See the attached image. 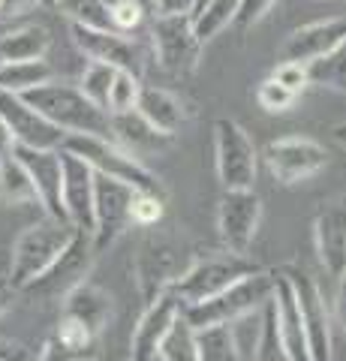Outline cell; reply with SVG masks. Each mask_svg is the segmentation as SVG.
Masks as SVG:
<instances>
[{
    "label": "cell",
    "mask_w": 346,
    "mask_h": 361,
    "mask_svg": "<svg viewBox=\"0 0 346 361\" xmlns=\"http://www.w3.org/2000/svg\"><path fill=\"white\" fill-rule=\"evenodd\" d=\"M21 99L63 133L109 135V111L97 109L79 90V85H63L51 78V82L37 85L27 94H21Z\"/></svg>",
    "instance_id": "obj_1"
},
{
    "label": "cell",
    "mask_w": 346,
    "mask_h": 361,
    "mask_svg": "<svg viewBox=\"0 0 346 361\" xmlns=\"http://www.w3.org/2000/svg\"><path fill=\"white\" fill-rule=\"evenodd\" d=\"M61 148L75 154V157H82L97 175H109L115 180H124V184L139 190V193H160L163 196V187H160V180L154 178L151 169L142 160H136L132 154H127L121 145H115L109 135L66 133Z\"/></svg>",
    "instance_id": "obj_2"
},
{
    "label": "cell",
    "mask_w": 346,
    "mask_h": 361,
    "mask_svg": "<svg viewBox=\"0 0 346 361\" xmlns=\"http://www.w3.org/2000/svg\"><path fill=\"white\" fill-rule=\"evenodd\" d=\"M73 235H75V226L61 217H46L27 226L18 235L13 256H9V283L21 292L33 277H39L61 256L63 247L73 241Z\"/></svg>",
    "instance_id": "obj_3"
},
{
    "label": "cell",
    "mask_w": 346,
    "mask_h": 361,
    "mask_svg": "<svg viewBox=\"0 0 346 361\" xmlns=\"http://www.w3.org/2000/svg\"><path fill=\"white\" fill-rule=\"evenodd\" d=\"M274 295V274L268 271H253V274L235 280L232 286H226L217 295H211L208 301L187 304L181 307L184 319L193 329H205V325H229L232 319H238L241 313L256 310Z\"/></svg>",
    "instance_id": "obj_4"
},
{
    "label": "cell",
    "mask_w": 346,
    "mask_h": 361,
    "mask_svg": "<svg viewBox=\"0 0 346 361\" xmlns=\"http://www.w3.org/2000/svg\"><path fill=\"white\" fill-rule=\"evenodd\" d=\"M259 271L247 256L241 253H208L202 259H196L187 271H181L175 280H172V292L175 298L181 301V307L187 304H199V301H208L211 295H217L226 286H232L235 280L253 274Z\"/></svg>",
    "instance_id": "obj_5"
},
{
    "label": "cell",
    "mask_w": 346,
    "mask_h": 361,
    "mask_svg": "<svg viewBox=\"0 0 346 361\" xmlns=\"http://www.w3.org/2000/svg\"><path fill=\"white\" fill-rule=\"evenodd\" d=\"M94 259H97V250H94L91 232L75 229L73 241L63 247L61 256L39 277H33L21 292H27V295H33L42 304H61L75 286L87 280V274L94 268Z\"/></svg>",
    "instance_id": "obj_6"
},
{
    "label": "cell",
    "mask_w": 346,
    "mask_h": 361,
    "mask_svg": "<svg viewBox=\"0 0 346 361\" xmlns=\"http://www.w3.org/2000/svg\"><path fill=\"white\" fill-rule=\"evenodd\" d=\"M280 274L289 280V286H292L298 319H301V329H304V337H307L310 358L314 361H334V353H331V316H328V304H326L322 289L316 286V280L310 277L307 271L295 268V265L280 268Z\"/></svg>",
    "instance_id": "obj_7"
},
{
    "label": "cell",
    "mask_w": 346,
    "mask_h": 361,
    "mask_svg": "<svg viewBox=\"0 0 346 361\" xmlns=\"http://www.w3.org/2000/svg\"><path fill=\"white\" fill-rule=\"evenodd\" d=\"M154 58L172 75H190L202 61V45L190 16H154L148 25Z\"/></svg>",
    "instance_id": "obj_8"
},
{
    "label": "cell",
    "mask_w": 346,
    "mask_h": 361,
    "mask_svg": "<svg viewBox=\"0 0 346 361\" xmlns=\"http://www.w3.org/2000/svg\"><path fill=\"white\" fill-rule=\"evenodd\" d=\"M214 154L223 190H253L259 154H256L253 139L238 121L220 118L214 123Z\"/></svg>",
    "instance_id": "obj_9"
},
{
    "label": "cell",
    "mask_w": 346,
    "mask_h": 361,
    "mask_svg": "<svg viewBox=\"0 0 346 361\" xmlns=\"http://www.w3.org/2000/svg\"><path fill=\"white\" fill-rule=\"evenodd\" d=\"M139 190H132L124 180H115L109 175H97L94 172V250L97 256L106 253L115 244L124 229L132 223L130 220V208H132V196Z\"/></svg>",
    "instance_id": "obj_10"
},
{
    "label": "cell",
    "mask_w": 346,
    "mask_h": 361,
    "mask_svg": "<svg viewBox=\"0 0 346 361\" xmlns=\"http://www.w3.org/2000/svg\"><path fill=\"white\" fill-rule=\"evenodd\" d=\"M262 220V202L253 190H223L217 208V229L220 241L229 253L247 256Z\"/></svg>",
    "instance_id": "obj_11"
},
{
    "label": "cell",
    "mask_w": 346,
    "mask_h": 361,
    "mask_svg": "<svg viewBox=\"0 0 346 361\" xmlns=\"http://www.w3.org/2000/svg\"><path fill=\"white\" fill-rule=\"evenodd\" d=\"M70 33H73V42L79 45V51L87 61H99V63L115 66V70H130L142 75V66H144L142 45L132 37H127V33L103 30V27H82V25H70Z\"/></svg>",
    "instance_id": "obj_12"
},
{
    "label": "cell",
    "mask_w": 346,
    "mask_h": 361,
    "mask_svg": "<svg viewBox=\"0 0 346 361\" xmlns=\"http://www.w3.org/2000/svg\"><path fill=\"white\" fill-rule=\"evenodd\" d=\"M265 163L280 184H298V180L314 178L319 169H326L328 154L319 142L301 139V135H289V139H277L265 148Z\"/></svg>",
    "instance_id": "obj_13"
},
{
    "label": "cell",
    "mask_w": 346,
    "mask_h": 361,
    "mask_svg": "<svg viewBox=\"0 0 346 361\" xmlns=\"http://www.w3.org/2000/svg\"><path fill=\"white\" fill-rule=\"evenodd\" d=\"M61 205L79 232H94V169L61 148Z\"/></svg>",
    "instance_id": "obj_14"
},
{
    "label": "cell",
    "mask_w": 346,
    "mask_h": 361,
    "mask_svg": "<svg viewBox=\"0 0 346 361\" xmlns=\"http://www.w3.org/2000/svg\"><path fill=\"white\" fill-rule=\"evenodd\" d=\"M0 118L6 121L16 145H21V148L58 151L66 139L61 127H54L51 121H46L37 109H30L18 94H9V90H0Z\"/></svg>",
    "instance_id": "obj_15"
},
{
    "label": "cell",
    "mask_w": 346,
    "mask_h": 361,
    "mask_svg": "<svg viewBox=\"0 0 346 361\" xmlns=\"http://www.w3.org/2000/svg\"><path fill=\"white\" fill-rule=\"evenodd\" d=\"M314 241L322 268L331 280H340L346 271V196L331 199L316 211Z\"/></svg>",
    "instance_id": "obj_16"
},
{
    "label": "cell",
    "mask_w": 346,
    "mask_h": 361,
    "mask_svg": "<svg viewBox=\"0 0 346 361\" xmlns=\"http://www.w3.org/2000/svg\"><path fill=\"white\" fill-rule=\"evenodd\" d=\"M16 160L25 166L33 190H37V202L46 208L49 217H63L61 205V148L46 151V148H21L16 145Z\"/></svg>",
    "instance_id": "obj_17"
},
{
    "label": "cell",
    "mask_w": 346,
    "mask_h": 361,
    "mask_svg": "<svg viewBox=\"0 0 346 361\" xmlns=\"http://www.w3.org/2000/svg\"><path fill=\"white\" fill-rule=\"evenodd\" d=\"M178 313H181V301L175 298L172 289H166L157 301H151L148 307H144L139 325L132 329L130 361H154V358H157L163 334L169 331V325H172V319Z\"/></svg>",
    "instance_id": "obj_18"
},
{
    "label": "cell",
    "mask_w": 346,
    "mask_h": 361,
    "mask_svg": "<svg viewBox=\"0 0 346 361\" xmlns=\"http://www.w3.org/2000/svg\"><path fill=\"white\" fill-rule=\"evenodd\" d=\"M109 139L121 145L127 154H132L136 160L142 157H157L172 145L175 135H166L157 127H151L136 109L121 111V115H109Z\"/></svg>",
    "instance_id": "obj_19"
},
{
    "label": "cell",
    "mask_w": 346,
    "mask_h": 361,
    "mask_svg": "<svg viewBox=\"0 0 346 361\" xmlns=\"http://www.w3.org/2000/svg\"><path fill=\"white\" fill-rule=\"evenodd\" d=\"M346 39V18H326V21H314L292 30L280 45V61H292V63H310L319 54L331 51L338 42Z\"/></svg>",
    "instance_id": "obj_20"
},
{
    "label": "cell",
    "mask_w": 346,
    "mask_h": 361,
    "mask_svg": "<svg viewBox=\"0 0 346 361\" xmlns=\"http://www.w3.org/2000/svg\"><path fill=\"white\" fill-rule=\"evenodd\" d=\"M132 271H136V286H139V295L144 301V307H148L151 301H157L163 292L172 286V280L178 277L172 250L166 244H157V241H148L136 253Z\"/></svg>",
    "instance_id": "obj_21"
},
{
    "label": "cell",
    "mask_w": 346,
    "mask_h": 361,
    "mask_svg": "<svg viewBox=\"0 0 346 361\" xmlns=\"http://www.w3.org/2000/svg\"><path fill=\"white\" fill-rule=\"evenodd\" d=\"M97 358V334L79 319L61 313L54 331L42 343L37 361H94Z\"/></svg>",
    "instance_id": "obj_22"
},
{
    "label": "cell",
    "mask_w": 346,
    "mask_h": 361,
    "mask_svg": "<svg viewBox=\"0 0 346 361\" xmlns=\"http://www.w3.org/2000/svg\"><path fill=\"white\" fill-rule=\"evenodd\" d=\"M271 298L277 307V329H280V341H283L289 361H314L310 358V349H307L304 329H301V319H298L292 286H289V280L280 271H274V295Z\"/></svg>",
    "instance_id": "obj_23"
},
{
    "label": "cell",
    "mask_w": 346,
    "mask_h": 361,
    "mask_svg": "<svg viewBox=\"0 0 346 361\" xmlns=\"http://www.w3.org/2000/svg\"><path fill=\"white\" fill-rule=\"evenodd\" d=\"M61 304H63L61 313L73 316V319H79L97 337H99V331H103L106 325H109V319H111V295H109L106 289H99L97 283H91V280L79 283Z\"/></svg>",
    "instance_id": "obj_24"
},
{
    "label": "cell",
    "mask_w": 346,
    "mask_h": 361,
    "mask_svg": "<svg viewBox=\"0 0 346 361\" xmlns=\"http://www.w3.org/2000/svg\"><path fill=\"white\" fill-rule=\"evenodd\" d=\"M136 111L151 127H157L166 135H178V130L184 127V103L163 87L142 85L139 99H136Z\"/></svg>",
    "instance_id": "obj_25"
},
{
    "label": "cell",
    "mask_w": 346,
    "mask_h": 361,
    "mask_svg": "<svg viewBox=\"0 0 346 361\" xmlns=\"http://www.w3.org/2000/svg\"><path fill=\"white\" fill-rule=\"evenodd\" d=\"M51 33L42 25H18L0 33V61H37L49 51Z\"/></svg>",
    "instance_id": "obj_26"
},
{
    "label": "cell",
    "mask_w": 346,
    "mask_h": 361,
    "mask_svg": "<svg viewBox=\"0 0 346 361\" xmlns=\"http://www.w3.org/2000/svg\"><path fill=\"white\" fill-rule=\"evenodd\" d=\"M54 78L51 63H46L42 58L37 61H0V90H9V94H27L37 85H46Z\"/></svg>",
    "instance_id": "obj_27"
},
{
    "label": "cell",
    "mask_w": 346,
    "mask_h": 361,
    "mask_svg": "<svg viewBox=\"0 0 346 361\" xmlns=\"http://www.w3.org/2000/svg\"><path fill=\"white\" fill-rule=\"evenodd\" d=\"M304 70H307V85H319L346 94V39L334 45L331 51L304 63Z\"/></svg>",
    "instance_id": "obj_28"
},
{
    "label": "cell",
    "mask_w": 346,
    "mask_h": 361,
    "mask_svg": "<svg viewBox=\"0 0 346 361\" xmlns=\"http://www.w3.org/2000/svg\"><path fill=\"white\" fill-rule=\"evenodd\" d=\"M262 329H265V304L256 310L241 313L238 319L229 322V334H232V346H235L238 361H253L256 349L262 341Z\"/></svg>",
    "instance_id": "obj_29"
},
{
    "label": "cell",
    "mask_w": 346,
    "mask_h": 361,
    "mask_svg": "<svg viewBox=\"0 0 346 361\" xmlns=\"http://www.w3.org/2000/svg\"><path fill=\"white\" fill-rule=\"evenodd\" d=\"M160 361H199V349H196V329L184 319V313H178L169 331L163 334L160 349H157Z\"/></svg>",
    "instance_id": "obj_30"
},
{
    "label": "cell",
    "mask_w": 346,
    "mask_h": 361,
    "mask_svg": "<svg viewBox=\"0 0 346 361\" xmlns=\"http://www.w3.org/2000/svg\"><path fill=\"white\" fill-rule=\"evenodd\" d=\"M0 196L9 205H33L37 202V190H33L25 166L16 160V154L0 160Z\"/></svg>",
    "instance_id": "obj_31"
},
{
    "label": "cell",
    "mask_w": 346,
    "mask_h": 361,
    "mask_svg": "<svg viewBox=\"0 0 346 361\" xmlns=\"http://www.w3.org/2000/svg\"><path fill=\"white\" fill-rule=\"evenodd\" d=\"M63 18L70 25H82V27H103V30H115L111 27V16H109V4L106 0H58V6Z\"/></svg>",
    "instance_id": "obj_32"
},
{
    "label": "cell",
    "mask_w": 346,
    "mask_h": 361,
    "mask_svg": "<svg viewBox=\"0 0 346 361\" xmlns=\"http://www.w3.org/2000/svg\"><path fill=\"white\" fill-rule=\"evenodd\" d=\"M196 349H199V361H238L235 346H232L229 325H205V329H196Z\"/></svg>",
    "instance_id": "obj_33"
},
{
    "label": "cell",
    "mask_w": 346,
    "mask_h": 361,
    "mask_svg": "<svg viewBox=\"0 0 346 361\" xmlns=\"http://www.w3.org/2000/svg\"><path fill=\"white\" fill-rule=\"evenodd\" d=\"M111 78H115V66L91 61V63L85 66V73H82L79 90H82L87 99H91L97 109L109 111V87H111Z\"/></svg>",
    "instance_id": "obj_34"
},
{
    "label": "cell",
    "mask_w": 346,
    "mask_h": 361,
    "mask_svg": "<svg viewBox=\"0 0 346 361\" xmlns=\"http://www.w3.org/2000/svg\"><path fill=\"white\" fill-rule=\"evenodd\" d=\"M139 90H142V75L130 70H115V78H111V87H109V115H121V111L136 109Z\"/></svg>",
    "instance_id": "obj_35"
},
{
    "label": "cell",
    "mask_w": 346,
    "mask_h": 361,
    "mask_svg": "<svg viewBox=\"0 0 346 361\" xmlns=\"http://www.w3.org/2000/svg\"><path fill=\"white\" fill-rule=\"evenodd\" d=\"M253 361H289L286 349H283V341H280V329H277L274 298L265 301V329H262V341H259V349H256Z\"/></svg>",
    "instance_id": "obj_36"
},
{
    "label": "cell",
    "mask_w": 346,
    "mask_h": 361,
    "mask_svg": "<svg viewBox=\"0 0 346 361\" xmlns=\"http://www.w3.org/2000/svg\"><path fill=\"white\" fill-rule=\"evenodd\" d=\"M256 99H259V106L265 111L280 115V111H289L295 106L298 94H295V90H289L286 85H280L277 78H265V82L259 85V90H256Z\"/></svg>",
    "instance_id": "obj_37"
},
{
    "label": "cell",
    "mask_w": 346,
    "mask_h": 361,
    "mask_svg": "<svg viewBox=\"0 0 346 361\" xmlns=\"http://www.w3.org/2000/svg\"><path fill=\"white\" fill-rule=\"evenodd\" d=\"M163 217V196L160 193H136L132 196L130 220L136 226H154Z\"/></svg>",
    "instance_id": "obj_38"
},
{
    "label": "cell",
    "mask_w": 346,
    "mask_h": 361,
    "mask_svg": "<svg viewBox=\"0 0 346 361\" xmlns=\"http://www.w3.org/2000/svg\"><path fill=\"white\" fill-rule=\"evenodd\" d=\"M280 85H286L289 90H295V94H301V90L307 87V70H304V63H292V61H280L277 63V70L274 75Z\"/></svg>",
    "instance_id": "obj_39"
},
{
    "label": "cell",
    "mask_w": 346,
    "mask_h": 361,
    "mask_svg": "<svg viewBox=\"0 0 346 361\" xmlns=\"http://www.w3.org/2000/svg\"><path fill=\"white\" fill-rule=\"evenodd\" d=\"M274 4H277V0H241V4H238V16H235V25H241V27L256 25L259 18H265V13Z\"/></svg>",
    "instance_id": "obj_40"
},
{
    "label": "cell",
    "mask_w": 346,
    "mask_h": 361,
    "mask_svg": "<svg viewBox=\"0 0 346 361\" xmlns=\"http://www.w3.org/2000/svg\"><path fill=\"white\" fill-rule=\"evenodd\" d=\"M199 0H154V16H193Z\"/></svg>",
    "instance_id": "obj_41"
},
{
    "label": "cell",
    "mask_w": 346,
    "mask_h": 361,
    "mask_svg": "<svg viewBox=\"0 0 346 361\" xmlns=\"http://www.w3.org/2000/svg\"><path fill=\"white\" fill-rule=\"evenodd\" d=\"M334 313H338V322H340V329L346 334V271H343V277L338 280V295H334Z\"/></svg>",
    "instance_id": "obj_42"
},
{
    "label": "cell",
    "mask_w": 346,
    "mask_h": 361,
    "mask_svg": "<svg viewBox=\"0 0 346 361\" xmlns=\"http://www.w3.org/2000/svg\"><path fill=\"white\" fill-rule=\"evenodd\" d=\"M16 298H18V289L9 283V277H0V316H4L9 307H13Z\"/></svg>",
    "instance_id": "obj_43"
},
{
    "label": "cell",
    "mask_w": 346,
    "mask_h": 361,
    "mask_svg": "<svg viewBox=\"0 0 346 361\" xmlns=\"http://www.w3.org/2000/svg\"><path fill=\"white\" fill-rule=\"evenodd\" d=\"M0 361H27L25 346L9 343V341H0Z\"/></svg>",
    "instance_id": "obj_44"
},
{
    "label": "cell",
    "mask_w": 346,
    "mask_h": 361,
    "mask_svg": "<svg viewBox=\"0 0 346 361\" xmlns=\"http://www.w3.org/2000/svg\"><path fill=\"white\" fill-rule=\"evenodd\" d=\"M13 151H16V139H13V133H9L6 121L0 118V160H4V157H13Z\"/></svg>",
    "instance_id": "obj_45"
},
{
    "label": "cell",
    "mask_w": 346,
    "mask_h": 361,
    "mask_svg": "<svg viewBox=\"0 0 346 361\" xmlns=\"http://www.w3.org/2000/svg\"><path fill=\"white\" fill-rule=\"evenodd\" d=\"M25 6H30V0H0V16H16Z\"/></svg>",
    "instance_id": "obj_46"
},
{
    "label": "cell",
    "mask_w": 346,
    "mask_h": 361,
    "mask_svg": "<svg viewBox=\"0 0 346 361\" xmlns=\"http://www.w3.org/2000/svg\"><path fill=\"white\" fill-rule=\"evenodd\" d=\"M334 142H338L340 148H346V123H338V127H334Z\"/></svg>",
    "instance_id": "obj_47"
},
{
    "label": "cell",
    "mask_w": 346,
    "mask_h": 361,
    "mask_svg": "<svg viewBox=\"0 0 346 361\" xmlns=\"http://www.w3.org/2000/svg\"><path fill=\"white\" fill-rule=\"evenodd\" d=\"M106 4H118V0H106ZM124 4H136L142 9H148V13H154V0H124Z\"/></svg>",
    "instance_id": "obj_48"
},
{
    "label": "cell",
    "mask_w": 346,
    "mask_h": 361,
    "mask_svg": "<svg viewBox=\"0 0 346 361\" xmlns=\"http://www.w3.org/2000/svg\"><path fill=\"white\" fill-rule=\"evenodd\" d=\"M30 4H39V6H49V9H54V6H58V0H30Z\"/></svg>",
    "instance_id": "obj_49"
},
{
    "label": "cell",
    "mask_w": 346,
    "mask_h": 361,
    "mask_svg": "<svg viewBox=\"0 0 346 361\" xmlns=\"http://www.w3.org/2000/svg\"><path fill=\"white\" fill-rule=\"evenodd\" d=\"M202 4H205V0H199V6H202ZM199 6H196V9H199ZM190 18H193V16H190Z\"/></svg>",
    "instance_id": "obj_50"
},
{
    "label": "cell",
    "mask_w": 346,
    "mask_h": 361,
    "mask_svg": "<svg viewBox=\"0 0 346 361\" xmlns=\"http://www.w3.org/2000/svg\"><path fill=\"white\" fill-rule=\"evenodd\" d=\"M4 30H6V27H0V33H4Z\"/></svg>",
    "instance_id": "obj_51"
},
{
    "label": "cell",
    "mask_w": 346,
    "mask_h": 361,
    "mask_svg": "<svg viewBox=\"0 0 346 361\" xmlns=\"http://www.w3.org/2000/svg\"><path fill=\"white\" fill-rule=\"evenodd\" d=\"M154 361H160V358H154Z\"/></svg>",
    "instance_id": "obj_52"
}]
</instances>
